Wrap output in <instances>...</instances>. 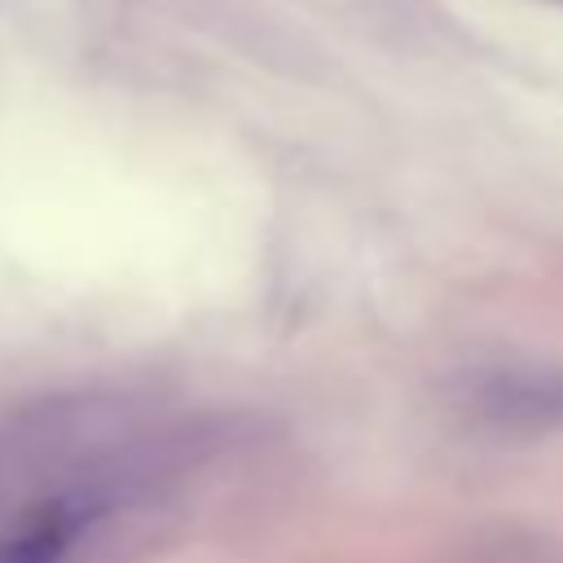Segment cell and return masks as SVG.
Masks as SVG:
<instances>
[{"mask_svg":"<svg viewBox=\"0 0 563 563\" xmlns=\"http://www.w3.org/2000/svg\"><path fill=\"white\" fill-rule=\"evenodd\" d=\"M88 519L92 510L84 501H53L26 515V523L0 541V563H62L88 528Z\"/></svg>","mask_w":563,"mask_h":563,"instance_id":"obj_1","label":"cell"}]
</instances>
